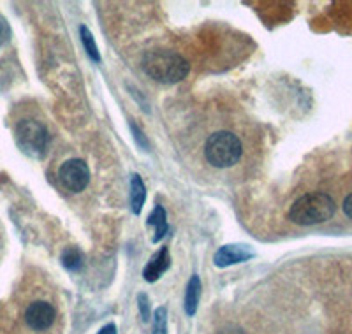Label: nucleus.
<instances>
[{
  "mask_svg": "<svg viewBox=\"0 0 352 334\" xmlns=\"http://www.w3.org/2000/svg\"><path fill=\"white\" fill-rule=\"evenodd\" d=\"M201 291H203V285H201L199 276L192 275V278L188 280L187 292H185V313H187L188 317L196 315L197 307H199Z\"/></svg>",
  "mask_w": 352,
  "mask_h": 334,
  "instance_id": "obj_9",
  "label": "nucleus"
},
{
  "mask_svg": "<svg viewBox=\"0 0 352 334\" xmlns=\"http://www.w3.org/2000/svg\"><path fill=\"white\" fill-rule=\"evenodd\" d=\"M143 71L157 83H180L190 72V65L180 53L171 49H153L144 53L141 60Z\"/></svg>",
  "mask_w": 352,
  "mask_h": 334,
  "instance_id": "obj_1",
  "label": "nucleus"
},
{
  "mask_svg": "<svg viewBox=\"0 0 352 334\" xmlns=\"http://www.w3.org/2000/svg\"><path fill=\"white\" fill-rule=\"evenodd\" d=\"M243 144L236 134L229 131L213 132L206 143H204V159L208 160L213 167H231L241 159Z\"/></svg>",
  "mask_w": 352,
  "mask_h": 334,
  "instance_id": "obj_3",
  "label": "nucleus"
},
{
  "mask_svg": "<svg viewBox=\"0 0 352 334\" xmlns=\"http://www.w3.org/2000/svg\"><path fill=\"white\" fill-rule=\"evenodd\" d=\"M254 250L247 245H224L213 255V263L217 267H228L232 264H240L254 259Z\"/></svg>",
  "mask_w": 352,
  "mask_h": 334,
  "instance_id": "obj_7",
  "label": "nucleus"
},
{
  "mask_svg": "<svg viewBox=\"0 0 352 334\" xmlns=\"http://www.w3.org/2000/svg\"><path fill=\"white\" fill-rule=\"evenodd\" d=\"M342 208H344V213L349 216V219L352 220V194H349L347 197L344 199V204H342Z\"/></svg>",
  "mask_w": 352,
  "mask_h": 334,
  "instance_id": "obj_18",
  "label": "nucleus"
},
{
  "mask_svg": "<svg viewBox=\"0 0 352 334\" xmlns=\"http://www.w3.org/2000/svg\"><path fill=\"white\" fill-rule=\"evenodd\" d=\"M215 334H245V331L240 329V327H236V326H226V327H222V329L217 331Z\"/></svg>",
  "mask_w": 352,
  "mask_h": 334,
  "instance_id": "obj_16",
  "label": "nucleus"
},
{
  "mask_svg": "<svg viewBox=\"0 0 352 334\" xmlns=\"http://www.w3.org/2000/svg\"><path fill=\"white\" fill-rule=\"evenodd\" d=\"M16 143L25 155L39 159L48 146V131L36 120H21L16 127Z\"/></svg>",
  "mask_w": 352,
  "mask_h": 334,
  "instance_id": "obj_4",
  "label": "nucleus"
},
{
  "mask_svg": "<svg viewBox=\"0 0 352 334\" xmlns=\"http://www.w3.org/2000/svg\"><path fill=\"white\" fill-rule=\"evenodd\" d=\"M148 225L155 227V234H153L152 241L159 243L160 239L164 238L168 232V215L162 206H155L152 211V215L148 216Z\"/></svg>",
  "mask_w": 352,
  "mask_h": 334,
  "instance_id": "obj_11",
  "label": "nucleus"
},
{
  "mask_svg": "<svg viewBox=\"0 0 352 334\" xmlns=\"http://www.w3.org/2000/svg\"><path fill=\"white\" fill-rule=\"evenodd\" d=\"M25 322L34 331H46L55 322V308L48 301H36L25 311Z\"/></svg>",
  "mask_w": 352,
  "mask_h": 334,
  "instance_id": "obj_6",
  "label": "nucleus"
},
{
  "mask_svg": "<svg viewBox=\"0 0 352 334\" xmlns=\"http://www.w3.org/2000/svg\"><path fill=\"white\" fill-rule=\"evenodd\" d=\"M97 334H116V326L115 324H108V326L102 327Z\"/></svg>",
  "mask_w": 352,
  "mask_h": 334,
  "instance_id": "obj_19",
  "label": "nucleus"
},
{
  "mask_svg": "<svg viewBox=\"0 0 352 334\" xmlns=\"http://www.w3.org/2000/svg\"><path fill=\"white\" fill-rule=\"evenodd\" d=\"M171 266V257H169V250L168 248H160L157 254H153L152 259L148 260V264L144 266L143 269V276L144 280L148 283L157 282L160 276L164 275L166 271L169 269Z\"/></svg>",
  "mask_w": 352,
  "mask_h": 334,
  "instance_id": "obj_8",
  "label": "nucleus"
},
{
  "mask_svg": "<svg viewBox=\"0 0 352 334\" xmlns=\"http://www.w3.org/2000/svg\"><path fill=\"white\" fill-rule=\"evenodd\" d=\"M336 211V204L331 195L324 192H310L301 195L289 208V220L296 225H317L328 222Z\"/></svg>",
  "mask_w": 352,
  "mask_h": 334,
  "instance_id": "obj_2",
  "label": "nucleus"
},
{
  "mask_svg": "<svg viewBox=\"0 0 352 334\" xmlns=\"http://www.w3.org/2000/svg\"><path fill=\"white\" fill-rule=\"evenodd\" d=\"M138 307H140L141 317H143L144 322H150V299L146 294L138 296Z\"/></svg>",
  "mask_w": 352,
  "mask_h": 334,
  "instance_id": "obj_15",
  "label": "nucleus"
},
{
  "mask_svg": "<svg viewBox=\"0 0 352 334\" xmlns=\"http://www.w3.org/2000/svg\"><path fill=\"white\" fill-rule=\"evenodd\" d=\"M131 129H132V132H134V137H136V140H138V143H140L143 148L148 146V144H146V140H144L143 132H141L140 129H138L134 124H131Z\"/></svg>",
  "mask_w": 352,
  "mask_h": 334,
  "instance_id": "obj_17",
  "label": "nucleus"
},
{
  "mask_svg": "<svg viewBox=\"0 0 352 334\" xmlns=\"http://www.w3.org/2000/svg\"><path fill=\"white\" fill-rule=\"evenodd\" d=\"M58 178L65 190L72 194H80L90 183V169L80 159H71L64 162L58 169Z\"/></svg>",
  "mask_w": 352,
  "mask_h": 334,
  "instance_id": "obj_5",
  "label": "nucleus"
},
{
  "mask_svg": "<svg viewBox=\"0 0 352 334\" xmlns=\"http://www.w3.org/2000/svg\"><path fill=\"white\" fill-rule=\"evenodd\" d=\"M85 257L76 247H69L62 252V266L65 267L67 271H72V273H76L83 267Z\"/></svg>",
  "mask_w": 352,
  "mask_h": 334,
  "instance_id": "obj_12",
  "label": "nucleus"
},
{
  "mask_svg": "<svg viewBox=\"0 0 352 334\" xmlns=\"http://www.w3.org/2000/svg\"><path fill=\"white\" fill-rule=\"evenodd\" d=\"M80 37H81V43H83V48L87 52V55L94 60V62H100V53L99 48H97L96 39H94V34L88 30L85 25L80 27Z\"/></svg>",
  "mask_w": 352,
  "mask_h": 334,
  "instance_id": "obj_13",
  "label": "nucleus"
},
{
  "mask_svg": "<svg viewBox=\"0 0 352 334\" xmlns=\"http://www.w3.org/2000/svg\"><path fill=\"white\" fill-rule=\"evenodd\" d=\"M168 331V310L166 308H157L153 313V333L152 334H166Z\"/></svg>",
  "mask_w": 352,
  "mask_h": 334,
  "instance_id": "obj_14",
  "label": "nucleus"
},
{
  "mask_svg": "<svg viewBox=\"0 0 352 334\" xmlns=\"http://www.w3.org/2000/svg\"><path fill=\"white\" fill-rule=\"evenodd\" d=\"M146 201V187L140 175L131 176V210L134 215H140Z\"/></svg>",
  "mask_w": 352,
  "mask_h": 334,
  "instance_id": "obj_10",
  "label": "nucleus"
}]
</instances>
